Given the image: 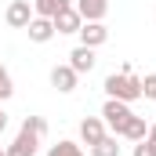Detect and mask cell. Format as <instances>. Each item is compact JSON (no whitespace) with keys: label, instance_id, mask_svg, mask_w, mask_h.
Masks as SVG:
<instances>
[{"label":"cell","instance_id":"16","mask_svg":"<svg viewBox=\"0 0 156 156\" xmlns=\"http://www.w3.org/2000/svg\"><path fill=\"white\" fill-rule=\"evenodd\" d=\"M11 94H15V83H11V73H7V69L0 66V102H7Z\"/></svg>","mask_w":156,"mask_h":156},{"label":"cell","instance_id":"1","mask_svg":"<svg viewBox=\"0 0 156 156\" xmlns=\"http://www.w3.org/2000/svg\"><path fill=\"white\" fill-rule=\"evenodd\" d=\"M44 134H47V120L44 116H26L22 127H18V138L11 145H4V156H37Z\"/></svg>","mask_w":156,"mask_h":156},{"label":"cell","instance_id":"19","mask_svg":"<svg viewBox=\"0 0 156 156\" xmlns=\"http://www.w3.org/2000/svg\"><path fill=\"white\" fill-rule=\"evenodd\" d=\"M145 138H149V142L156 145V123H149V134H145Z\"/></svg>","mask_w":156,"mask_h":156},{"label":"cell","instance_id":"9","mask_svg":"<svg viewBox=\"0 0 156 156\" xmlns=\"http://www.w3.org/2000/svg\"><path fill=\"white\" fill-rule=\"evenodd\" d=\"M26 33H29L33 44H47V40L58 37V33H55V22H51V18H40V15H33V22L26 26Z\"/></svg>","mask_w":156,"mask_h":156},{"label":"cell","instance_id":"6","mask_svg":"<svg viewBox=\"0 0 156 156\" xmlns=\"http://www.w3.org/2000/svg\"><path fill=\"white\" fill-rule=\"evenodd\" d=\"M105 134H109V127H105V120H102V116H83V120H80V142H83L87 149L98 145Z\"/></svg>","mask_w":156,"mask_h":156},{"label":"cell","instance_id":"10","mask_svg":"<svg viewBox=\"0 0 156 156\" xmlns=\"http://www.w3.org/2000/svg\"><path fill=\"white\" fill-rule=\"evenodd\" d=\"M73 7L80 11L83 22H102L109 11V0H73Z\"/></svg>","mask_w":156,"mask_h":156},{"label":"cell","instance_id":"14","mask_svg":"<svg viewBox=\"0 0 156 156\" xmlns=\"http://www.w3.org/2000/svg\"><path fill=\"white\" fill-rule=\"evenodd\" d=\"M91 156H120V145H116V134H105L98 145H91Z\"/></svg>","mask_w":156,"mask_h":156},{"label":"cell","instance_id":"5","mask_svg":"<svg viewBox=\"0 0 156 156\" xmlns=\"http://www.w3.org/2000/svg\"><path fill=\"white\" fill-rule=\"evenodd\" d=\"M4 22H7L11 29H26V26L33 22V4H29V0H11L7 11H4Z\"/></svg>","mask_w":156,"mask_h":156},{"label":"cell","instance_id":"2","mask_svg":"<svg viewBox=\"0 0 156 156\" xmlns=\"http://www.w3.org/2000/svg\"><path fill=\"white\" fill-rule=\"evenodd\" d=\"M102 87H105V94H109V98H120V102H127V105L142 98V80L131 73V66H123L120 73H109Z\"/></svg>","mask_w":156,"mask_h":156},{"label":"cell","instance_id":"7","mask_svg":"<svg viewBox=\"0 0 156 156\" xmlns=\"http://www.w3.org/2000/svg\"><path fill=\"white\" fill-rule=\"evenodd\" d=\"M76 37H80V44H83V47H94V51H98V47L109 40V29H105V22H83Z\"/></svg>","mask_w":156,"mask_h":156},{"label":"cell","instance_id":"18","mask_svg":"<svg viewBox=\"0 0 156 156\" xmlns=\"http://www.w3.org/2000/svg\"><path fill=\"white\" fill-rule=\"evenodd\" d=\"M134 156H156V149L145 142V138H142V142H134Z\"/></svg>","mask_w":156,"mask_h":156},{"label":"cell","instance_id":"17","mask_svg":"<svg viewBox=\"0 0 156 156\" xmlns=\"http://www.w3.org/2000/svg\"><path fill=\"white\" fill-rule=\"evenodd\" d=\"M142 98H149V102H156V73H149V76L142 80Z\"/></svg>","mask_w":156,"mask_h":156},{"label":"cell","instance_id":"22","mask_svg":"<svg viewBox=\"0 0 156 156\" xmlns=\"http://www.w3.org/2000/svg\"><path fill=\"white\" fill-rule=\"evenodd\" d=\"M0 109H4V102H0Z\"/></svg>","mask_w":156,"mask_h":156},{"label":"cell","instance_id":"12","mask_svg":"<svg viewBox=\"0 0 156 156\" xmlns=\"http://www.w3.org/2000/svg\"><path fill=\"white\" fill-rule=\"evenodd\" d=\"M149 134V123H145V116H131L127 123H123V131H120L116 138H127V142H142Z\"/></svg>","mask_w":156,"mask_h":156},{"label":"cell","instance_id":"3","mask_svg":"<svg viewBox=\"0 0 156 156\" xmlns=\"http://www.w3.org/2000/svg\"><path fill=\"white\" fill-rule=\"evenodd\" d=\"M98 116L105 120V127H109L113 134H120V131H123V123L134 116V113H131V105H127V102H120V98H105V105H102V113H98Z\"/></svg>","mask_w":156,"mask_h":156},{"label":"cell","instance_id":"21","mask_svg":"<svg viewBox=\"0 0 156 156\" xmlns=\"http://www.w3.org/2000/svg\"><path fill=\"white\" fill-rule=\"evenodd\" d=\"M0 156H4V145H0Z\"/></svg>","mask_w":156,"mask_h":156},{"label":"cell","instance_id":"8","mask_svg":"<svg viewBox=\"0 0 156 156\" xmlns=\"http://www.w3.org/2000/svg\"><path fill=\"white\" fill-rule=\"evenodd\" d=\"M51 22H55V33H58V37L80 33V26H83V18H80V11H76V7H66V11H58Z\"/></svg>","mask_w":156,"mask_h":156},{"label":"cell","instance_id":"11","mask_svg":"<svg viewBox=\"0 0 156 156\" xmlns=\"http://www.w3.org/2000/svg\"><path fill=\"white\" fill-rule=\"evenodd\" d=\"M94 62H98V58H94V47H83V44H80V47L69 51V66L76 69L80 76H83V73H91V69H94Z\"/></svg>","mask_w":156,"mask_h":156},{"label":"cell","instance_id":"4","mask_svg":"<svg viewBox=\"0 0 156 156\" xmlns=\"http://www.w3.org/2000/svg\"><path fill=\"white\" fill-rule=\"evenodd\" d=\"M76 83H80V73L69 66V62L51 69V87H55L58 94H73V91H76Z\"/></svg>","mask_w":156,"mask_h":156},{"label":"cell","instance_id":"13","mask_svg":"<svg viewBox=\"0 0 156 156\" xmlns=\"http://www.w3.org/2000/svg\"><path fill=\"white\" fill-rule=\"evenodd\" d=\"M66 7H73V0H33V15H40V18H55Z\"/></svg>","mask_w":156,"mask_h":156},{"label":"cell","instance_id":"15","mask_svg":"<svg viewBox=\"0 0 156 156\" xmlns=\"http://www.w3.org/2000/svg\"><path fill=\"white\" fill-rule=\"evenodd\" d=\"M47 156H83V149H80L76 142H69V138H62V142H55V145L47 149Z\"/></svg>","mask_w":156,"mask_h":156},{"label":"cell","instance_id":"20","mask_svg":"<svg viewBox=\"0 0 156 156\" xmlns=\"http://www.w3.org/2000/svg\"><path fill=\"white\" fill-rule=\"evenodd\" d=\"M4 127H7V113L0 109V134H4Z\"/></svg>","mask_w":156,"mask_h":156}]
</instances>
